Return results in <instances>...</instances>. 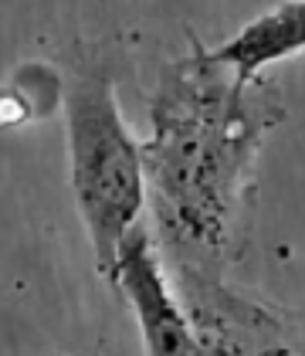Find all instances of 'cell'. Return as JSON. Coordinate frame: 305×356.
Segmentation results:
<instances>
[{
    "instance_id": "obj_3",
    "label": "cell",
    "mask_w": 305,
    "mask_h": 356,
    "mask_svg": "<svg viewBox=\"0 0 305 356\" xmlns=\"http://www.w3.org/2000/svg\"><path fill=\"white\" fill-rule=\"evenodd\" d=\"M109 285L122 289L133 305L146 356H207L194 323L170 289L160 251L142 220L122 238Z\"/></svg>"
},
{
    "instance_id": "obj_1",
    "label": "cell",
    "mask_w": 305,
    "mask_h": 356,
    "mask_svg": "<svg viewBox=\"0 0 305 356\" xmlns=\"http://www.w3.org/2000/svg\"><path fill=\"white\" fill-rule=\"evenodd\" d=\"M251 85L197 48L163 72L149 102L146 193L163 245L183 261L221 248L241 180L278 119L261 88L251 95Z\"/></svg>"
},
{
    "instance_id": "obj_4",
    "label": "cell",
    "mask_w": 305,
    "mask_h": 356,
    "mask_svg": "<svg viewBox=\"0 0 305 356\" xmlns=\"http://www.w3.org/2000/svg\"><path fill=\"white\" fill-rule=\"evenodd\" d=\"M299 51H305V0H285L248 21L231 41L214 48L211 58L224 61L241 82H254L261 68Z\"/></svg>"
},
{
    "instance_id": "obj_5",
    "label": "cell",
    "mask_w": 305,
    "mask_h": 356,
    "mask_svg": "<svg viewBox=\"0 0 305 356\" xmlns=\"http://www.w3.org/2000/svg\"><path fill=\"white\" fill-rule=\"evenodd\" d=\"M55 72L41 65H24L10 85L0 92V126H24L31 119H41L61 102V85L44 92V82H51Z\"/></svg>"
},
{
    "instance_id": "obj_2",
    "label": "cell",
    "mask_w": 305,
    "mask_h": 356,
    "mask_svg": "<svg viewBox=\"0 0 305 356\" xmlns=\"http://www.w3.org/2000/svg\"><path fill=\"white\" fill-rule=\"evenodd\" d=\"M68 129V180L95 268L109 282L122 238L146 207L142 143L129 133L106 72H79L61 92Z\"/></svg>"
}]
</instances>
